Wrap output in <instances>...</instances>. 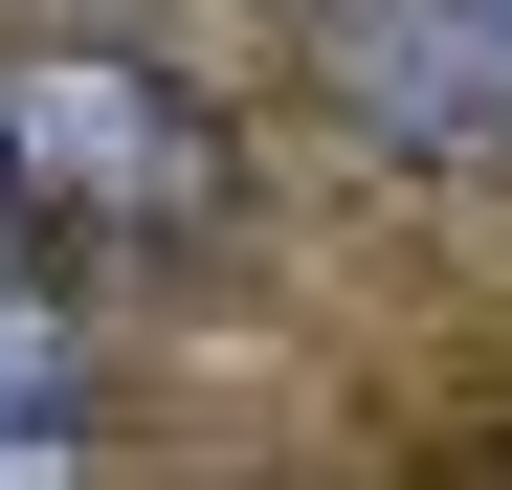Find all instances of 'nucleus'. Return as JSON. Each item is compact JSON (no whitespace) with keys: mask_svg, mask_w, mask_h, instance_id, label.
<instances>
[{"mask_svg":"<svg viewBox=\"0 0 512 490\" xmlns=\"http://www.w3.org/2000/svg\"><path fill=\"white\" fill-rule=\"evenodd\" d=\"M0 490H67V424H0Z\"/></svg>","mask_w":512,"mask_h":490,"instance_id":"20e7f679","label":"nucleus"},{"mask_svg":"<svg viewBox=\"0 0 512 490\" xmlns=\"http://www.w3.org/2000/svg\"><path fill=\"white\" fill-rule=\"evenodd\" d=\"M357 90L401 134H512V0H357Z\"/></svg>","mask_w":512,"mask_h":490,"instance_id":"f03ea898","label":"nucleus"},{"mask_svg":"<svg viewBox=\"0 0 512 490\" xmlns=\"http://www.w3.org/2000/svg\"><path fill=\"white\" fill-rule=\"evenodd\" d=\"M0 245H23V201H0Z\"/></svg>","mask_w":512,"mask_h":490,"instance_id":"39448f33","label":"nucleus"},{"mask_svg":"<svg viewBox=\"0 0 512 490\" xmlns=\"http://www.w3.org/2000/svg\"><path fill=\"white\" fill-rule=\"evenodd\" d=\"M0 201L67 245H179V223H223V134H201V90H156L112 45H23L0 67Z\"/></svg>","mask_w":512,"mask_h":490,"instance_id":"f257e3e1","label":"nucleus"},{"mask_svg":"<svg viewBox=\"0 0 512 490\" xmlns=\"http://www.w3.org/2000/svg\"><path fill=\"white\" fill-rule=\"evenodd\" d=\"M0 424H67V312L0 290Z\"/></svg>","mask_w":512,"mask_h":490,"instance_id":"7ed1b4c3","label":"nucleus"}]
</instances>
